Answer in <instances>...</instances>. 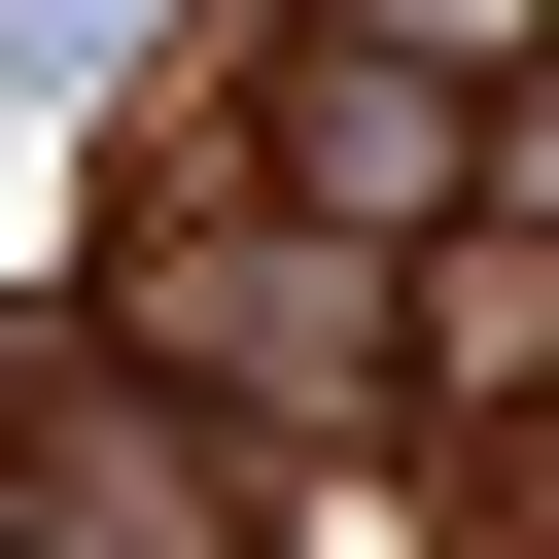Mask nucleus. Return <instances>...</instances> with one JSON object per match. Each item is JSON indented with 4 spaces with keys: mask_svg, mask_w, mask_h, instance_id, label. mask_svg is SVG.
Returning <instances> with one entry per match:
<instances>
[{
    "mask_svg": "<svg viewBox=\"0 0 559 559\" xmlns=\"http://www.w3.org/2000/svg\"><path fill=\"white\" fill-rule=\"evenodd\" d=\"M175 349H210V384H280V419H349V384H384L349 245H175Z\"/></svg>",
    "mask_w": 559,
    "mask_h": 559,
    "instance_id": "f257e3e1",
    "label": "nucleus"
}]
</instances>
